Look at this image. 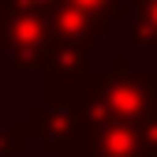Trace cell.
<instances>
[{
  "label": "cell",
  "mask_w": 157,
  "mask_h": 157,
  "mask_svg": "<svg viewBox=\"0 0 157 157\" xmlns=\"http://www.w3.org/2000/svg\"><path fill=\"white\" fill-rule=\"evenodd\" d=\"M153 105H157V67L135 71L124 49L112 52L109 67L94 71L86 78V86L75 94V109H78L82 127L105 124V120L139 124Z\"/></svg>",
  "instance_id": "6da1fadb"
},
{
  "label": "cell",
  "mask_w": 157,
  "mask_h": 157,
  "mask_svg": "<svg viewBox=\"0 0 157 157\" xmlns=\"http://www.w3.org/2000/svg\"><path fill=\"white\" fill-rule=\"evenodd\" d=\"M49 52H52L49 15L19 11V8L0 4V56H8V67L11 71L45 75Z\"/></svg>",
  "instance_id": "7a4b0ae2"
},
{
  "label": "cell",
  "mask_w": 157,
  "mask_h": 157,
  "mask_svg": "<svg viewBox=\"0 0 157 157\" xmlns=\"http://www.w3.org/2000/svg\"><path fill=\"white\" fill-rule=\"evenodd\" d=\"M23 127L30 139H37L45 157H71L82 139L78 109L75 101H64V97H41L37 105H26Z\"/></svg>",
  "instance_id": "3957f363"
},
{
  "label": "cell",
  "mask_w": 157,
  "mask_h": 157,
  "mask_svg": "<svg viewBox=\"0 0 157 157\" xmlns=\"http://www.w3.org/2000/svg\"><path fill=\"white\" fill-rule=\"evenodd\" d=\"M94 41H75V37H52L49 67L41 75V97H64L75 101V94L86 86L94 75Z\"/></svg>",
  "instance_id": "277c9868"
},
{
  "label": "cell",
  "mask_w": 157,
  "mask_h": 157,
  "mask_svg": "<svg viewBox=\"0 0 157 157\" xmlns=\"http://www.w3.org/2000/svg\"><path fill=\"white\" fill-rule=\"evenodd\" d=\"M71 157H146V146L139 139V127L127 120H105L82 127Z\"/></svg>",
  "instance_id": "5b68a950"
},
{
  "label": "cell",
  "mask_w": 157,
  "mask_h": 157,
  "mask_svg": "<svg viewBox=\"0 0 157 157\" xmlns=\"http://www.w3.org/2000/svg\"><path fill=\"white\" fill-rule=\"evenodd\" d=\"M49 30H52V37H75V41H94V45L112 34L109 23H101L97 15L82 11L78 4H71V0H60V4L49 11Z\"/></svg>",
  "instance_id": "8992f818"
},
{
  "label": "cell",
  "mask_w": 157,
  "mask_h": 157,
  "mask_svg": "<svg viewBox=\"0 0 157 157\" xmlns=\"http://www.w3.org/2000/svg\"><path fill=\"white\" fill-rule=\"evenodd\" d=\"M124 26H127V49L157 52V0H131Z\"/></svg>",
  "instance_id": "52a82bcc"
},
{
  "label": "cell",
  "mask_w": 157,
  "mask_h": 157,
  "mask_svg": "<svg viewBox=\"0 0 157 157\" xmlns=\"http://www.w3.org/2000/svg\"><path fill=\"white\" fill-rule=\"evenodd\" d=\"M26 150H30V135H26L23 120L0 124V157H26Z\"/></svg>",
  "instance_id": "ba28073f"
},
{
  "label": "cell",
  "mask_w": 157,
  "mask_h": 157,
  "mask_svg": "<svg viewBox=\"0 0 157 157\" xmlns=\"http://www.w3.org/2000/svg\"><path fill=\"white\" fill-rule=\"evenodd\" d=\"M135 127H139V139H142L146 153H157V105H153V109L142 116V120L135 124Z\"/></svg>",
  "instance_id": "9c48e42d"
},
{
  "label": "cell",
  "mask_w": 157,
  "mask_h": 157,
  "mask_svg": "<svg viewBox=\"0 0 157 157\" xmlns=\"http://www.w3.org/2000/svg\"><path fill=\"white\" fill-rule=\"evenodd\" d=\"M0 4H8V8H19V11H37V15H49L60 0H0Z\"/></svg>",
  "instance_id": "30bf717a"
},
{
  "label": "cell",
  "mask_w": 157,
  "mask_h": 157,
  "mask_svg": "<svg viewBox=\"0 0 157 157\" xmlns=\"http://www.w3.org/2000/svg\"><path fill=\"white\" fill-rule=\"evenodd\" d=\"M146 157H157V153H146Z\"/></svg>",
  "instance_id": "8fae6325"
}]
</instances>
